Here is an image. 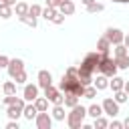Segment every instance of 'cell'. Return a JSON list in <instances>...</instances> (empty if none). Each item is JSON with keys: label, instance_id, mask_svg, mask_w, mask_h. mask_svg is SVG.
Here are the masks:
<instances>
[{"label": "cell", "instance_id": "6da1fadb", "mask_svg": "<svg viewBox=\"0 0 129 129\" xmlns=\"http://www.w3.org/2000/svg\"><path fill=\"white\" fill-rule=\"evenodd\" d=\"M85 119H87V107H83L81 103L75 105V107L67 113V125H69L71 129H81L83 123H85Z\"/></svg>", "mask_w": 129, "mask_h": 129}, {"label": "cell", "instance_id": "7a4b0ae2", "mask_svg": "<svg viewBox=\"0 0 129 129\" xmlns=\"http://www.w3.org/2000/svg\"><path fill=\"white\" fill-rule=\"evenodd\" d=\"M119 71L117 62H115V56H111L109 52H101V64H99V73H103L105 77H115Z\"/></svg>", "mask_w": 129, "mask_h": 129}, {"label": "cell", "instance_id": "3957f363", "mask_svg": "<svg viewBox=\"0 0 129 129\" xmlns=\"http://www.w3.org/2000/svg\"><path fill=\"white\" fill-rule=\"evenodd\" d=\"M99 64H101V52L99 50H93V52H87L85 54V58L81 60L79 67H83V69L91 71L93 75H97L99 73Z\"/></svg>", "mask_w": 129, "mask_h": 129}, {"label": "cell", "instance_id": "277c9868", "mask_svg": "<svg viewBox=\"0 0 129 129\" xmlns=\"http://www.w3.org/2000/svg\"><path fill=\"white\" fill-rule=\"evenodd\" d=\"M44 91V97L52 103V105H64V93L58 89V87H54V85H48L46 89H42Z\"/></svg>", "mask_w": 129, "mask_h": 129}, {"label": "cell", "instance_id": "5b68a950", "mask_svg": "<svg viewBox=\"0 0 129 129\" xmlns=\"http://www.w3.org/2000/svg\"><path fill=\"white\" fill-rule=\"evenodd\" d=\"M101 105H103V113H105L107 117H111V119H113V117H117V115H119V103H117L113 97H105Z\"/></svg>", "mask_w": 129, "mask_h": 129}, {"label": "cell", "instance_id": "8992f818", "mask_svg": "<svg viewBox=\"0 0 129 129\" xmlns=\"http://www.w3.org/2000/svg\"><path fill=\"white\" fill-rule=\"evenodd\" d=\"M24 105H26L24 97H22V99L18 97V101H16L14 105H8V107H6V115H8V119H20V117H22V111H24Z\"/></svg>", "mask_w": 129, "mask_h": 129}, {"label": "cell", "instance_id": "52a82bcc", "mask_svg": "<svg viewBox=\"0 0 129 129\" xmlns=\"http://www.w3.org/2000/svg\"><path fill=\"white\" fill-rule=\"evenodd\" d=\"M111 44H121L123 42V38H125V32L121 30V28H115V26H109L107 30H105V34H103Z\"/></svg>", "mask_w": 129, "mask_h": 129}, {"label": "cell", "instance_id": "ba28073f", "mask_svg": "<svg viewBox=\"0 0 129 129\" xmlns=\"http://www.w3.org/2000/svg\"><path fill=\"white\" fill-rule=\"evenodd\" d=\"M52 115L48 113V111H38V115H36V119H34V125H36V129H50L52 127Z\"/></svg>", "mask_w": 129, "mask_h": 129}, {"label": "cell", "instance_id": "9c48e42d", "mask_svg": "<svg viewBox=\"0 0 129 129\" xmlns=\"http://www.w3.org/2000/svg\"><path fill=\"white\" fill-rule=\"evenodd\" d=\"M38 95H40V87H38V83H36V85H32V83H26V85H24V89H22V97H24L26 103H32Z\"/></svg>", "mask_w": 129, "mask_h": 129}, {"label": "cell", "instance_id": "30bf717a", "mask_svg": "<svg viewBox=\"0 0 129 129\" xmlns=\"http://www.w3.org/2000/svg\"><path fill=\"white\" fill-rule=\"evenodd\" d=\"M6 71H8V77H10V79H14L20 71H24V60H22V58H10V62H8V67H6Z\"/></svg>", "mask_w": 129, "mask_h": 129}, {"label": "cell", "instance_id": "8fae6325", "mask_svg": "<svg viewBox=\"0 0 129 129\" xmlns=\"http://www.w3.org/2000/svg\"><path fill=\"white\" fill-rule=\"evenodd\" d=\"M36 81H38V87H40V89H46L48 85H52V73L46 71V69H42V71H38Z\"/></svg>", "mask_w": 129, "mask_h": 129}, {"label": "cell", "instance_id": "7c38bea8", "mask_svg": "<svg viewBox=\"0 0 129 129\" xmlns=\"http://www.w3.org/2000/svg\"><path fill=\"white\" fill-rule=\"evenodd\" d=\"M93 85L97 87V91H105V89H109V77H105L103 73H97L93 79Z\"/></svg>", "mask_w": 129, "mask_h": 129}, {"label": "cell", "instance_id": "4fadbf2b", "mask_svg": "<svg viewBox=\"0 0 129 129\" xmlns=\"http://www.w3.org/2000/svg\"><path fill=\"white\" fill-rule=\"evenodd\" d=\"M36 115H38L36 105H34V103H26V105H24V111H22V117H24L26 121H34Z\"/></svg>", "mask_w": 129, "mask_h": 129}, {"label": "cell", "instance_id": "5bb4252c", "mask_svg": "<svg viewBox=\"0 0 129 129\" xmlns=\"http://www.w3.org/2000/svg\"><path fill=\"white\" fill-rule=\"evenodd\" d=\"M77 77H79V81H81L83 85H91V83H93V79H95V75H93L91 71L83 69V67H79V73H77Z\"/></svg>", "mask_w": 129, "mask_h": 129}, {"label": "cell", "instance_id": "9a60e30c", "mask_svg": "<svg viewBox=\"0 0 129 129\" xmlns=\"http://www.w3.org/2000/svg\"><path fill=\"white\" fill-rule=\"evenodd\" d=\"M64 109H67L64 105H54L52 111H50L52 119H54V121H67V111H64Z\"/></svg>", "mask_w": 129, "mask_h": 129}, {"label": "cell", "instance_id": "2e32d148", "mask_svg": "<svg viewBox=\"0 0 129 129\" xmlns=\"http://www.w3.org/2000/svg\"><path fill=\"white\" fill-rule=\"evenodd\" d=\"M101 115H105V113H103V105L93 103V105H89V107H87V117L97 119V117H101Z\"/></svg>", "mask_w": 129, "mask_h": 129}, {"label": "cell", "instance_id": "e0dca14e", "mask_svg": "<svg viewBox=\"0 0 129 129\" xmlns=\"http://www.w3.org/2000/svg\"><path fill=\"white\" fill-rule=\"evenodd\" d=\"M123 87H125V79H123V77H117V75H115V77L109 79V89H113V93H115V91H121Z\"/></svg>", "mask_w": 129, "mask_h": 129}, {"label": "cell", "instance_id": "ac0fdd59", "mask_svg": "<svg viewBox=\"0 0 129 129\" xmlns=\"http://www.w3.org/2000/svg\"><path fill=\"white\" fill-rule=\"evenodd\" d=\"M58 10H60L64 16H71V14H75L77 6H75V2H73V0H67V2H62V4L58 6Z\"/></svg>", "mask_w": 129, "mask_h": 129}, {"label": "cell", "instance_id": "d6986e66", "mask_svg": "<svg viewBox=\"0 0 129 129\" xmlns=\"http://www.w3.org/2000/svg\"><path fill=\"white\" fill-rule=\"evenodd\" d=\"M79 103H81V97H77L75 93H64V107L67 109H73Z\"/></svg>", "mask_w": 129, "mask_h": 129}, {"label": "cell", "instance_id": "ffe728a7", "mask_svg": "<svg viewBox=\"0 0 129 129\" xmlns=\"http://www.w3.org/2000/svg\"><path fill=\"white\" fill-rule=\"evenodd\" d=\"M12 16H14V6H10V4H4V2H0V18L8 20V18H12Z\"/></svg>", "mask_w": 129, "mask_h": 129}, {"label": "cell", "instance_id": "44dd1931", "mask_svg": "<svg viewBox=\"0 0 129 129\" xmlns=\"http://www.w3.org/2000/svg\"><path fill=\"white\" fill-rule=\"evenodd\" d=\"M111 48H113V44H111L105 36H101V38L97 40V50H99V52H111Z\"/></svg>", "mask_w": 129, "mask_h": 129}, {"label": "cell", "instance_id": "7402d4cb", "mask_svg": "<svg viewBox=\"0 0 129 129\" xmlns=\"http://www.w3.org/2000/svg\"><path fill=\"white\" fill-rule=\"evenodd\" d=\"M32 103L36 105V109H38V111H48V103H50V101H48V99H46L44 95H42V97L38 95V97H36V99H34Z\"/></svg>", "mask_w": 129, "mask_h": 129}, {"label": "cell", "instance_id": "603a6c76", "mask_svg": "<svg viewBox=\"0 0 129 129\" xmlns=\"http://www.w3.org/2000/svg\"><path fill=\"white\" fill-rule=\"evenodd\" d=\"M28 8H30V4H26V2H16V4H14V14H16V16H24V14H28Z\"/></svg>", "mask_w": 129, "mask_h": 129}, {"label": "cell", "instance_id": "cb8c5ba5", "mask_svg": "<svg viewBox=\"0 0 129 129\" xmlns=\"http://www.w3.org/2000/svg\"><path fill=\"white\" fill-rule=\"evenodd\" d=\"M2 93L4 95H16V81L12 79V81H6L4 85H2Z\"/></svg>", "mask_w": 129, "mask_h": 129}, {"label": "cell", "instance_id": "d4e9b609", "mask_svg": "<svg viewBox=\"0 0 129 129\" xmlns=\"http://www.w3.org/2000/svg\"><path fill=\"white\" fill-rule=\"evenodd\" d=\"M103 10H105V4H101V2H97V0L87 6V12H89V14H97V12H103Z\"/></svg>", "mask_w": 129, "mask_h": 129}, {"label": "cell", "instance_id": "484cf974", "mask_svg": "<svg viewBox=\"0 0 129 129\" xmlns=\"http://www.w3.org/2000/svg\"><path fill=\"white\" fill-rule=\"evenodd\" d=\"M56 10H58V8H52V6H44V8H42V14H40V16H42V18H44L46 22H50V20H52V16L56 14Z\"/></svg>", "mask_w": 129, "mask_h": 129}, {"label": "cell", "instance_id": "4316f807", "mask_svg": "<svg viewBox=\"0 0 129 129\" xmlns=\"http://www.w3.org/2000/svg\"><path fill=\"white\" fill-rule=\"evenodd\" d=\"M18 20L22 22V24H26V26H30V28H34L38 22H36V16H30V14H24V16H18Z\"/></svg>", "mask_w": 129, "mask_h": 129}, {"label": "cell", "instance_id": "83f0119b", "mask_svg": "<svg viewBox=\"0 0 129 129\" xmlns=\"http://www.w3.org/2000/svg\"><path fill=\"white\" fill-rule=\"evenodd\" d=\"M123 54H129V48L121 42V44H113V56H123Z\"/></svg>", "mask_w": 129, "mask_h": 129}, {"label": "cell", "instance_id": "f1b7e54d", "mask_svg": "<svg viewBox=\"0 0 129 129\" xmlns=\"http://www.w3.org/2000/svg\"><path fill=\"white\" fill-rule=\"evenodd\" d=\"M113 99L119 103V105H123V103H127V99H129V95L125 93V89H121V91H115L113 93Z\"/></svg>", "mask_w": 129, "mask_h": 129}, {"label": "cell", "instance_id": "f546056e", "mask_svg": "<svg viewBox=\"0 0 129 129\" xmlns=\"http://www.w3.org/2000/svg\"><path fill=\"white\" fill-rule=\"evenodd\" d=\"M115 62H117V67H119V71H125V69H129V54H123V56H117V58H115Z\"/></svg>", "mask_w": 129, "mask_h": 129}, {"label": "cell", "instance_id": "4dcf8cb0", "mask_svg": "<svg viewBox=\"0 0 129 129\" xmlns=\"http://www.w3.org/2000/svg\"><path fill=\"white\" fill-rule=\"evenodd\" d=\"M93 127H95V129H107V127H109V121H107V119L101 115V117L93 119Z\"/></svg>", "mask_w": 129, "mask_h": 129}, {"label": "cell", "instance_id": "1f68e13d", "mask_svg": "<svg viewBox=\"0 0 129 129\" xmlns=\"http://www.w3.org/2000/svg\"><path fill=\"white\" fill-rule=\"evenodd\" d=\"M83 97H85V99H95V97H97V87H95L93 83H91V85H87V87H85V95H83Z\"/></svg>", "mask_w": 129, "mask_h": 129}, {"label": "cell", "instance_id": "d6a6232c", "mask_svg": "<svg viewBox=\"0 0 129 129\" xmlns=\"http://www.w3.org/2000/svg\"><path fill=\"white\" fill-rule=\"evenodd\" d=\"M28 14L38 18V16L42 14V6H40V4H30V8H28Z\"/></svg>", "mask_w": 129, "mask_h": 129}, {"label": "cell", "instance_id": "836d02e7", "mask_svg": "<svg viewBox=\"0 0 129 129\" xmlns=\"http://www.w3.org/2000/svg\"><path fill=\"white\" fill-rule=\"evenodd\" d=\"M14 81H16V85H26V81H28V73H26V71H20V73L14 77Z\"/></svg>", "mask_w": 129, "mask_h": 129}, {"label": "cell", "instance_id": "e575fe53", "mask_svg": "<svg viewBox=\"0 0 129 129\" xmlns=\"http://www.w3.org/2000/svg\"><path fill=\"white\" fill-rule=\"evenodd\" d=\"M52 24H64V14L60 12V10H56V14L52 16V20H50Z\"/></svg>", "mask_w": 129, "mask_h": 129}, {"label": "cell", "instance_id": "d590c367", "mask_svg": "<svg viewBox=\"0 0 129 129\" xmlns=\"http://www.w3.org/2000/svg\"><path fill=\"white\" fill-rule=\"evenodd\" d=\"M16 101H18V97H16V95H4V99H2L4 107H8V105H14Z\"/></svg>", "mask_w": 129, "mask_h": 129}, {"label": "cell", "instance_id": "8d00e7d4", "mask_svg": "<svg viewBox=\"0 0 129 129\" xmlns=\"http://www.w3.org/2000/svg\"><path fill=\"white\" fill-rule=\"evenodd\" d=\"M109 127H111V129H123V121H117V119L113 117V119L109 121Z\"/></svg>", "mask_w": 129, "mask_h": 129}, {"label": "cell", "instance_id": "74e56055", "mask_svg": "<svg viewBox=\"0 0 129 129\" xmlns=\"http://www.w3.org/2000/svg\"><path fill=\"white\" fill-rule=\"evenodd\" d=\"M20 127V123H18V119H10L8 123H6V129H18Z\"/></svg>", "mask_w": 129, "mask_h": 129}, {"label": "cell", "instance_id": "f35d334b", "mask_svg": "<svg viewBox=\"0 0 129 129\" xmlns=\"http://www.w3.org/2000/svg\"><path fill=\"white\" fill-rule=\"evenodd\" d=\"M8 62H10V58H8L6 54H0V69H6Z\"/></svg>", "mask_w": 129, "mask_h": 129}, {"label": "cell", "instance_id": "ab89813d", "mask_svg": "<svg viewBox=\"0 0 129 129\" xmlns=\"http://www.w3.org/2000/svg\"><path fill=\"white\" fill-rule=\"evenodd\" d=\"M46 6H52V8H58V6H60V0H46Z\"/></svg>", "mask_w": 129, "mask_h": 129}, {"label": "cell", "instance_id": "60d3db41", "mask_svg": "<svg viewBox=\"0 0 129 129\" xmlns=\"http://www.w3.org/2000/svg\"><path fill=\"white\" fill-rule=\"evenodd\" d=\"M123 44L129 48V34H125V38H123Z\"/></svg>", "mask_w": 129, "mask_h": 129}, {"label": "cell", "instance_id": "b9f144b4", "mask_svg": "<svg viewBox=\"0 0 129 129\" xmlns=\"http://www.w3.org/2000/svg\"><path fill=\"white\" fill-rule=\"evenodd\" d=\"M0 2H4V4H10V6H14V4H16V0H0Z\"/></svg>", "mask_w": 129, "mask_h": 129}, {"label": "cell", "instance_id": "7bdbcfd3", "mask_svg": "<svg viewBox=\"0 0 129 129\" xmlns=\"http://www.w3.org/2000/svg\"><path fill=\"white\" fill-rule=\"evenodd\" d=\"M123 127H127V129H129V117H125V121H123Z\"/></svg>", "mask_w": 129, "mask_h": 129}, {"label": "cell", "instance_id": "ee69618b", "mask_svg": "<svg viewBox=\"0 0 129 129\" xmlns=\"http://www.w3.org/2000/svg\"><path fill=\"white\" fill-rule=\"evenodd\" d=\"M123 89H125V93L129 95V81H125V87H123Z\"/></svg>", "mask_w": 129, "mask_h": 129}, {"label": "cell", "instance_id": "f6af8a7d", "mask_svg": "<svg viewBox=\"0 0 129 129\" xmlns=\"http://www.w3.org/2000/svg\"><path fill=\"white\" fill-rule=\"evenodd\" d=\"M111 2H117V4H129L127 0H111Z\"/></svg>", "mask_w": 129, "mask_h": 129}, {"label": "cell", "instance_id": "bcb514c9", "mask_svg": "<svg viewBox=\"0 0 129 129\" xmlns=\"http://www.w3.org/2000/svg\"><path fill=\"white\" fill-rule=\"evenodd\" d=\"M81 2H83L85 6H89V4H91V2H95V0H81Z\"/></svg>", "mask_w": 129, "mask_h": 129}, {"label": "cell", "instance_id": "7dc6e473", "mask_svg": "<svg viewBox=\"0 0 129 129\" xmlns=\"http://www.w3.org/2000/svg\"><path fill=\"white\" fill-rule=\"evenodd\" d=\"M62 2H67V0H60V4H62Z\"/></svg>", "mask_w": 129, "mask_h": 129}, {"label": "cell", "instance_id": "c3c4849f", "mask_svg": "<svg viewBox=\"0 0 129 129\" xmlns=\"http://www.w3.org/2000/svg\"><path fill=\"white\" fill-rule=\"evenodd\" d=\"M127 2H129V0H127Z\"/></svg>", "mask_w": 129, "mask_h": 129}]
</instances>
